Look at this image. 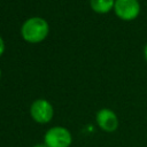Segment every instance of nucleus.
Listing matches in <instances>:
<instances>
[{"label":"nucleus","mask_w":147,"mask_h":147,"mask_svg":"<svg viewBox=\"0 0 147 147\" xmlns=\"http://www.w3.org/2000/svg\"><path fill=\"white\" fill-rule=\"evenodd\" d=\"M49 34L48 22L40 16L26 18L21 26V37L28 44H40Z\"/></svg>","instance_id":"nucleus-1"},{"label":"nucleus","mask_w":147,"mask_h":147,"mask_svg":"<svg viewBox=\"0 0 147 147\" xmlns=\"http://www.w3.org/2000/svg\"><path fill=\"white\" fill-rule=\"evenodd\" d=\"M42 142L47 147H70L72 144V133L64 126L55 125L45 132Z\"/></svg>","instance_id":"nucleus-2"},{"label":"nucleus","mask_w":147,"mask_h":147,"mask_svg":"<svg viewBox=\"0 0 147 147\" xmlns=\"http://www.w3.org/2000/svg\"><path fill=\"white\" fill-rule=\"evenodd\" d=\"M29 113L31 118L36 123L47 124L54 117V107L48 100L44 98H39L32 101L29 108Z\"/></svg>","instance_id":"nucleus-3"},{"label":"nucleus","mask_w":147,"mask_h":147,"mask_svg":"<svg viewBox=\"0 0 147 147\" xmlns=\"http://www.w3.org/2000/svg\"><path fill=\"white\" fill-rule=\"evenodd\" d=\"M141 10L139 0H115L114 13L122 21L136 20Z\"/></svg>","instance_id":"nucleus-4"},{"label":"nucleus","mask_w":147,"mask_h":147,"mask_svg":"<svg viewBox=\"0 0 147 147\" xmlns=\"http://www.w3.org/2000/svg\"><path fill=\"white\" fill-rule=\"evenodd\" d=\"M96 125L105 132L111 133L118 129L119 121L116 113L109 108H101L95 114Z\"/></svg>","instance_id":"nucleus-5"},{"label":"nucleus","mask_w":147,"mask_h":147,"mask_svg":"<svg viewBox=\"0 0 147 147\" xmlns=\"http://www.w3.org/2000/svg\"><path fill=\"white\" fill-rule=\"evenodd\" d=\"M115 0H90L91 9L96 14H108L114 10Z\"/></svg>","instance_id":"nucleus-6"},{"label":"nucleus","mask_w":147,"mask_h":147,"mask_svg":"<svg viewBox=\"0 0 147 147\" xmlns=\"http://www.w3.org/2000/svg\"><path fill=\"white\" fill-rule=\"evenodd\" d=\"M5 51H6V44H5V40H3V38L0 36V57L3 55Z\"/></svg>","instance_id":"nucleus-7"},{"label":"nucleus","mask_w":147,"mask_h":147,"mask_svg":"<svg viewBox=\"0 0 147 147\" xmlns=\"http://www.w3.org/2000/svg\"><path fill=\"white\" fill-rule=\"evenodd\" d=\"M32 147H47L44 142H39V144H36V145H33Z\"/></svg>","instance_id":"nucleus-8"},{"label":"nucleus","mask_w":147,"mask_h":147,"mask_svg":"<svg viewBox=\"0 0 147 147\" xmlns=\"http://www.w3.org/2000/svg\"><path fill=\"white\" fill-rule=\"evenodd\" d=\"M144 56H145V60L147 61V44H146L145 47H144Z\"/></svg>","instance_id":"nucleus-9"},{"label":"nucleus","mask_w":147,"mask_h":147,"mask_svg":"<svg viewBox=\"0 0 147 147\" xmlns=\"http://www.w3.org/2000/svg\"><path fill=\"white\" fill-rule=\"evenodd\" d=\"M1 75H2V71H1V68H0V79H1Z\"/></svg>","instance_id":"nucleus-10"}]
</instances>
